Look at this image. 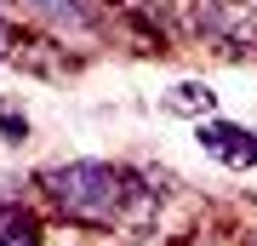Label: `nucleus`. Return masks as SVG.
<instances>
[{
  "mask_svg": "<svg viewBox=\"0 0 257 246\" xmlns=\"http://www.w3.org/2000/svg\"><path fill=\"white\" fill-rule=\"evenodd\" d=\"M40 189L46 201L74 223H120L126 206L138 201V172L114 160H57L40 172Z\"/></svg>",
  "mask_w": 257,
  "mask_h": 246,
  "instance_id": "obj_1",
  "label": "nucleus"
},
{
  "mask_svg": "<svg viewBox=\"0 0 257 246\" xmlns=\"http://www.w3.org/2000/svg\"><path fill=\"white\" fill-rule=\"evenodd\" d=\"M12 6L29 12V18H40L57 35H97L103 29V6L97 0H12Z\"/></svg>",
  "mask_w": 257,
  "mask_h": 246,
  "instance_id": "obj_2",
  "label": "nucleus"
},
{
  "mask_svg": "<svg viewBox=\"0 0 257 246\" xmlns=\"http://www.w3.org/2000/svg\"><path fill=\"white\" fill-rule=\"evenodd\" d=\"M194 137H200L206 155H217V160H229V166H257V137L246 126H234V120H200Z\"/></svg>",
  "mask_w": 257,
  "mask_h": 246,
  "instance_id": "obj_3",
  "label": "nucleus"
},
{
  "mask_svg": "<svg viewBox=\"0 0 257 246\" xmlns=\"http://www.w3.org/2000/svg\"><path fill=\"white\" fill-rule=\"evenodd\" d=\"M0 246H40V223L23 201H0Z\"/></svg>",
  "mask_w": 257,
  "mask_h": 246,
  "instance_id": "obj_4",
  "label": "nucleus"
},
{
  "mask_svg": "<svg viewBox=\"0 0 257 246\" xmlns=\"http://www.w3.org/2000/svg\"><path fill=\"white\" fill-rule=\"evenodd\" d=\"M166 109H189V115L194 109H211V92L206 86H177L172 98H166Z\"/></svg>",
  "mask_w": 257,
  "mask_h": 246,
  "instance_id": "obj_5",
  "label": "nucleus"
},
{
  "mask_svg": "<svg viewBox=\"0 0 257 246\" xmlns=\"http://www.w3.org/2000/svg\"><path fill=\"white\" fill-rule=\"evenodd\" d=\"M0 132H6L12 143H23V137H29V120H23L18 109H12V103H0Z\"/></svg>",
  "mask_w": 257,
  "mask_h": 246,
  "instance_id": "obj_6",
  "label": "nucleus"
},
{
  "mask_svg": "<svg viewBox=\"0 0 257 246\" xmlns=\"http://www.w3.org/2000/svg\"><path fill=\"white\" fill-rule=\"evenodd\" d=\"M6 57H12V23L0 18V63H6Z\"/></svg>",
  "mask_w": 257,
  "mask_h": 246,
  "instance_id": "obj_7",
  "label": "nucleus"
}]
</instances>
